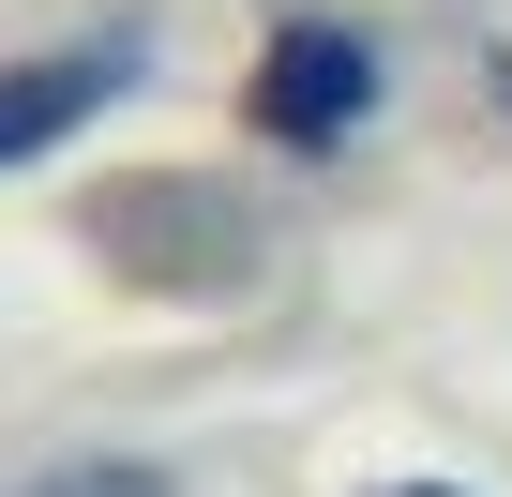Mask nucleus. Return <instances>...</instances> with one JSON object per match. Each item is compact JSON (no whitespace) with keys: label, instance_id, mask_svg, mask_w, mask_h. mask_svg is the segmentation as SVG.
Wrapping results in <instances>:
<instances>
[{"label":"nucleus","instance_id":"nucleus-1","mask_svg":"<svg viewBox=\"0 0 512 497\" xmlns=\"http://www.w3.org/2000/svg\"><path fill=\"white\" fill-rule=\"evenodd\" d=\"M241 106H256V136H272V151H332V136L377 106V46H362L347 16H287Z\"/></svg>","mask_w":512,"mask_h":497},{"label":"nucleus","instance_id":"nucleus-2","mask_svg":"<svg viewBox=\"0 0 512 497\" xmlns=\"http://www.w3.org/2000/svg\"><path fill=\"white\" fill-rule=\"evenodd\" d=\"M136 91V46H76V61H16L0 76V166H31V151H61L76 121H106Z\"/></svg>","mask_w":512,"mask_h":497},{"label":"nucleus","instance_id":"nucleus-3","mask_svg":"<svg viewBox=\"0 0 512 497\" xmlns=\"http://www.w3.org/2000/svg\"><path fill=\"white\" fill-rule=\"evenodd\" d=\"M16 497H181V482L136 467V452H106V467H46V482H16Z\"/></svg>","mask_w":512,"mask_h":497},{"label":"nucleus","instance_id":"nucleus-4","mask_svg":"<svg viewBox=\"0 0 512 497\" xmlns=\"http://www.w3.org/2000/svg\"><path fill=\"white\" fill-rule=\"evenodd\" d=\"M377 497H467V482H377Z\"/></svg>","mask_w":512,"mask_h":497},{"label":"nucleus","instance_id":"nucleus-5","mask_svg":"<svg viewBox=\"0 0 512 497\" xmlns=\"http://www.w3.org/2000/svg\"><path fill=\"white\" fill-rule=\"evenodd\" d=\"M497 121H512V61H497Z\"/></svg>","mask_w":512,"mask_h":497}]
</instances>
